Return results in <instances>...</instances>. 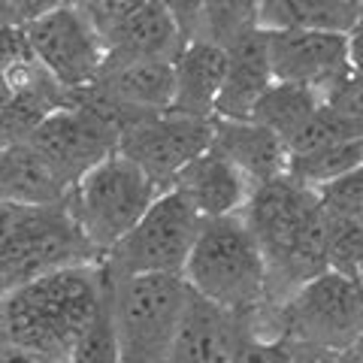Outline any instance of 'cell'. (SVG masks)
<instances>
[{
  "label": "cell",
  "mask_w": 363,
  "mask_h": 363,
  "mask_svg": "<svg viewBox=\"0 0 363 363\" xmlns=\"http://www.w3.org/2000/svg\"><path fill=\"white\" fill-rule=\"evenodd\" d=\"M0 279L4 291L25 288L52 272L100 264V252L88 242L73 206H16L0 209Z\"/></svg>",
  "instance_id": "5b68a950"
},
{
  "label": "cell",
  "mask_w": 363,
  "mask_h": 363,
  "mask_svg": "<svg viewBox=\"0 0 363 363\" xmlns=\"http://www.w3.org/2000/svg\"><path fill=\"white\" fill-rule=\"evenodd\" d=\"M185 281L197 297L236 318H252L269 303V269L242 215L203 221Z\"/></svg>",
  "instance_id": "277c9868"
},
{
  "label": "cell",
  "mask_w": 363,
  "mask_h": 363,
  "mask_svg": "<svg viewBox=\"0 0 363 363\" xmlns=\"http://www.w3.org/2000/svg\"><path fill=\"white\" fill-rule=\"evenodd\" d=\"M76 185L33 143H9L0 149V197L16 206H61Z\"/></svg>",
  "instance_id": "5bb4252c"
},
{
  "label": "cell",
  "mask_w": 363,
  "mask_h": 363,
  "mask_svg": "<svg viewBox=\"0 0 363 363\" xmlns=\"http://www.w3.org/2000/svg\"><path fill=\"white\" fill-rule=\"evenodd\" d=\"M360 351H363V345H360ZM360 351H357V354H360Z\"/></svg>",
  "instance_id": "f35d334b"
},
{
  "label": "cell",
  "mask_w": 363,
  "mask_h": 363,
  "mask_svg": "<svg viewBox=\"0 0 363 363\" xmlns=\"http://www.w3.org/2000/svg\"><path fill=\"white\" fill-rule=\"evenodd\" d=\"M164 6L176 16L182 30L188 33V40H197L200 18H203V6H206V0H164Z\"/></svg>",
  "instance_id": "4dcf8cb0"
},
{
  "label": "cell",
  "mask_w": 363,
  "mask_h": 363,
  "mask_svg": "<svg viewBox=\"0 0 363 363\" xmlns=\"http://www.w3.org/2000/svg\"><path fill=\"white\" fill-rule=\"evenodd\" d=\"M297 363H354V354H324V351L300 348V360Z\"/></svg>",
  "instance_id": "836d02e7"
},
{
  "label": "cell",
  "mask_w": 363,
  "mask_h": 363,
  "mask_svg": "<svg viewBox=\"0 0 363 363\" xmlns=\"http://www.w3.org/2000/svg\"><path fill=\"white\" fill-rule=\"evenodd\" d=\"M324 104L330 109H336L339 116L363 124V73L351 70L342 82L330 88V94L324 97Z\"/></svg>",
  "instance_id": "f1b7e54d"
},
{
  "label": "cell",
  "mask_w": 363,
  "mask_h": 363,
  "mask_svg": "<svg viewBox=\"0 0 363 363\" xmlns=\"http://www.w3.org/2000/svg\"><path fill=\"white\" fill-rule=\"evenodd\" d=\"M272 85H276V73L269 58V30L260 28L227 52V76L215 118L252 121L255 106Z\"/></svg>",
  "instance_id": "9a60e30c"
},
{
  "label": "cell",
  "mask_w": 363,
  "mask_h": 363,
  "mask_svg": "<svg viewBox=\"0 0 363 363\" xmlns=\"http://www.w3.org/2000/svg\"><path fill=\"white\" fill-rule=\"evenodd\" d=\"M67 363H124L121 351H118L116 327H112V318H109V306H106V312L82 333V339L73 345Z\"/></svg>",
  "instance_id": "484cf974"
},
{
  "label": "cell",
  "mask_w": 363,
  "mask_h": 363,
  "mask_svg": "<svg viewBox=\"0 0 363 363\" xmlns=\"http://www.w3.org/2000/svg\"><path fill=\"white\" fill-rule=\"evenodd\" d=\"M109 276V272H106ZM194 291L185 276H109V318L124 363H167Z\"/></svg>",
  "instance_id": "8992f818"
},
{
  "label": "cell",
  "mask_w": 363,
  "mask_h": 363,
  "mask_svg": "<svg viewBox=\"0 0 363 363\" xmlns=\"http://www.w3.org/2000/svg\"><path fill=\"white\" fill-rule=\"evenodd\" d=\"M64 4H67V6H76V9H82V6L88 4V0H64Z\"/></svg>",
  "instance_id": "e575fe53"
},
{
  "label": "cell",
  "mask_w": 363,
  "mask_h": 363,
  "mask_svg": "<svg viewBox=\"0 0 363 363\" xmlns=\"http://www.w3.org/2000/svg\"><path fill=\"white\" fill-rule=\"evenodd\" d=\"M260 30V0H206L197 40L230 52L236 43Z\"/></svg>",
  "instance_id": "cb8c5ba5"
},
{
  "label": "cell",
  "mask_w": 363,
  "mask_h": 363,
  "mask_svg": "<svg viewBox=\"0 0 363 363\" xmlns=\"http://www.w3.org/2000/svg\"><path fill=\"white\" fill-rule=\"evenodd\" d=\"M321 106H324V97L318 94V91L306 88V85L276 82L264 97H260L252 121L264 124V128H269L272 133H279L281 143L288 145L291 136L297 133Z\"/></svg>",
  "instance_id": "7402d4cb"
},
{
  "label": "cell",
  "mask_w": 363,
  "mask_h": 363,
  "mask_svg": "<svg viewBox=\"0 0 363 363\" xmlns=\"http://www.w3.org/2000/svg\"><path fill=\"white\" fill-rule=\"evenodd\" d=\"M94 88L118 106L157 116L173 109L176 64L167 61H104Z\"/></svg>",
  "instance_id": "2e32d148"
},
{
  "label": "cell",
  "mask_w": 363,
  "mask_h": 363,
  "mask_svg": "<svg viewBox=\"0 0 363 363\" xmlns=\"http://www.w3.org/2000/svg\"><path fill=\"white\" fill-rule=\"evenodd\" d=\"M363 16L354 0H260L264 30H327L351 33Z\"/></svg>",
  "instance_id": "44dd1931"
},
{
  "label": "cell",
  "mask_w": 363,
  "mask_h": 363,
  "mask_svg": "<svg viewBox=\"0 0 363 363\" xmlns=\"http://www.w3.org/2000/svg\"><path fill=\"white\" fill-rule=\"evenodd\" d=\"M327 260L333 272L360 279L363 269V221L327 212Z\"/></svg>",
  "instance_id": "d4e9b609"
},
{
  "label": "cell",
  "mask_w": 363,
  "mask_h": 363,
  "mask_svg": "<svg viewBox=\"0 0 363 363\" xmlns=\"http://www.w3.org/2000/svg\"><path fill=\"white\" fill-rule=\"evenodd\" d=\"M354 363H363V351H360V354H354Z\"/></svg>",
  "instance_id": "d590c367"
},
{
  "label": "cell",
  "mask_w": 363,
  "mask_h": 363,
  "mask_svg": "<svg viewBox=\"0 0 363 363\" xmlns=\"http://www.w3.org/2000/svg\"><path fill=\"white\" fill-rule=\"evenodd\" d=\"M354 4H357V6H363V0H354Z\"/></svg>",
  "instance_id": "8d00e7d4"
},
{
  "label": "cell",
  "mask_w": 363,
  "mask_h": 363,
  "mask_svg": "<svg viewBox=\"0 0 363 363\" xmlns=\"http://www.w3.org/2000/svg\"><path fill=\"white\" fill-rule=\"evenodd\" d=\"M240 330L242 318L194 294L167 363H233Z\"/></svg>",
  "instance_id": "ac0fdd59"
},
{
  "label": "cell",
  "mask_w": 363,
  "mask_h": 363,
  "mask_svg": "<svg viewBox=\"0 0 363 363\" xmlns=\"http://www.w3.org/2000/svg\"><path fill=\"white\" fill-rule=\"evenodd\" d=\"M297 360H300V345L288 342V339L257 336L242 324L233 363H297Z\"/></svg>",
  "instance_id": "4316f807"
},
{
  "label": "cell",
  "mask_w": 363,
  "mask_h": 363,
  "mask_svg": "<svg viewBox=\"0 0 363 363\" xmlns=\"http://www.w3.org/2000/svg\"><path fill=\"white\" fill-rule=\"evenodd\" d=\"M61 173L79 185L91 169L100 167L106 157L118 155L121 133L94 109L82 104H70L33 133L30 140Z\"/></svg>",
  "instance_id": "8fae6325"
},
{
  "label": "cell",
  "mask_w": 363,
  "mask_h": 363,
  "mask_svg": "<svg viewBox=\"0 0 363 363\" xmlns=\"http://www.w3.org/2000/svg\"><path fill=\"white\" fill-rule=\"evenodd\" d=\"M212 149H218L224 157H230L255 185H264V182L285 176L291 161L288 145L281 143V136L257 121L215 118Z\"/></svg>",
  "instance_id": "ffe728a7"
},
{
  "label": "cell",
  "mask_w": 363,
  "mask_h": 363,
  "mask_svg": "<svg viewBox=\"0 0 363 363\" xmlns=\"http://www.w3.org/2000/svg\"><path fill=\"white\" fill-rule=\"evenodd\" d=\"M242 218L267 257L269 303L288 300L306 281L330 269L324 200L288 173L257 185Z\"/></svg>",
  "instance_id": "7a4b0ae2"
},
{
  "label": "cell",
  "mask_w": 363,
  "mask_h": 363,
  "mask_svg": "<svg viewBox=\"0 0 363 363\" xmlns=\"http://www.w3.org/2000/svg\"><path fill=\"white\" fill-rule=\"evenodd\" d=\"M242 324L257 336L288 339L306 351L357 354L363 345V281L327 269L288 300L267 303Z\"/></svg>",
  "instance_id": "3957f363"
},
{
  "label": "cell",
  "mask_w": 363,
  "mask_h": 363,
  "mask_svg": "<svg viewBox=\"0 0 363 363\" xmlns=\"http://www.w3.org/2000/svg\"><path fill=\"white\" fill-rule=\"evenodd\" d=\"M161 194V185L143 167L124 155H112L79 182L70 206L88 242L100 257H106L145 218Z\"/></svg>",
  "instance_id": "52a82bcc"
},
{
  "label": "cell",
  "mask_w": 363,
  "mask_h": 363,
  "mask_svg": "<svg viewBox=\"0 0 363 363\" xmlns=\"http://www.w3.org/2000/svg\"><path fill=\"white\" fill-rule=\"evenodd\" d=\"M357 167H363V140H342L309 155H294L288 161V176L321 194Z\"/></svg>",
  "instance_id": "603a6c76"
},
{
  "label": "cell",
  "mask_w": 363,
  "mask_h": 363,
  "mask_svg": "<svg viewBox=\"0 0 363 363\" xmlns=\"http://www.w3.org/2000/svg\"><path fill=\"white\" fill-rule=\"evenodd\" d=\"M348 58H351V70L363 73V16L357 21V28L348 33Z\"/></svg>",
  "instance_id": "1f68e13d"
},
{
  "label": "cell",
  "mask_w": 363,
  "mask_h": 363,
  "mask_svg": "<svg viewBox=\"0 0 363 363\" xmlns=\"http://www.w3.org/2000/svg\"><path fill=\"white\" fill-rule=\"evenodd\" d=\"M188 33L164 0H149L106 43V61H167L176 64L188 49Z\"/></svg>",
  "instance_id": "e0dca14e"
},
{
  "label": "cell",
  "mask_w": 363,
  "mask_h": 363,
  "mask_svg": "<svg viewBox=\"0 0 363 363\" xmlns=\"http://www.w3.org/2000/svg\"><path fill=\"white\" fill-rule=\"evenodd\" d=\"M109 306V276L100 264L70 267L4 291L0 336L4 345L37 351L67 363L73 345Z\"/></svg>",
  "instance_id": "6da1fadb"
},
{
  "label": "cell",
  "mask_w": 363,
  "mask_h": 363,
  "mask_svg": "<svg viewBox=\"0 0 363 363\" xmlns=\"http://www.w3.org/2000/svg\"><path fill=\"white\" fill-rule=\"evenodd\" d=\"M33 55L67 91H82L94 85L104 70L106 43L91 28L82 9L61 6L45 18L25 28Z\"/></svg>",
  "instance_id": "30bf717a"
},
{
  "label": "cell",
  "mask_w": 363,
  "mask_h": 363,
  "mask_svg": "<svg viewBox=\"0 0 363 363\" xmlns=\"http://www.w3.org/2000/svg\"><path fill=\"white\" fill-rule=\"evenodd\" d=\"M212 140L215 118L206 121L176 116V112H157V116H145L133 128H128V133L121 136L118 155L143 167L161 185V191H169L182 169L212 149Z\"/></svg>",
  "instance_id": "9c48e42d"
},
{
  "label": "cell",
  "mask_w": 363,
  "mask_h": 363,
  "mask_svg": "<svg viewBox=\"0 0 363 363\" xmlns=\"http://www.w3.org/2000/svg\"><path fill=\"white\" fill-rule=\"evenodd\" d=\"M227 76V49L206 40H191L188 49L176 61V116L212 121L218 112V97Z\"/></svg>",
  "instance_id": "d6986e66"
},
{
  "label": "cell",
  "mask_w": 363,
  "mask_h": 363,
  "mask_svg": "<svg viewBox=\"0 0 363 363\" xmlns=\"http://www.w3.org/2000/svg\"><path fill=\"white\" fill-rule=\"evenodd\" d=\"M321 200H324L327 212L363 221V167H357L354 173H348L345 179H339L336 185L321 191Z\"/></svg>",
  "instance_id": "83f0119b"
},
{
  "label": "cell",
  "mask_w": 363,
  "mask_h": 363,
  "mask_svg": "<svg viewBox=\"0 0 363 363\" xmlns=\"http://www.w3.org/2000/svg\"><path fill=\"white\" fill-rule=\"evenodd\" d=\"M203 218L179 191H164L145 218L104 257L109 276H185Z\"/></svg>",
  "instance_id": "ba28073f"
},
{
  "label": "cell",
  "mask_w": 363,
  "mask_h": 363,
  "mask_svg": "<svg viewBox=\"0 0 363 363\" xmlns=\"http://www.w3.org/2000/svg\"><path fill=\"white\" fill-rule=\"evenodd\" d=\"M255 188H257L255 182L218 149L203 152L169 185V191H179L200 212L203 221L242 215V209L248 206V200L255 194Z\"/></svg>",
  "instance_id": "4fadbf2b"
},
{
  "label": "cell",
  "mask_w": 363,
  "mask_h": 363,
  "mask_svg": "<svg viewBox=\"0 0 363 363\" xmlns=\"http://www.w3.org/2000/svg\"><path fill=\"white\" fill-rule=\"evenodd\" d=\"M269 58L276 82L306 85L321 97L351 73L348 33L269 30Z\"/></svg>",
  "instance_id": "7c38bea8"
},
{
  "label": "cell",
  "mask_w": 363,
  "mask_h": 363,
  "mask_svg": "<svg viewBox=\"0 0 363 363\" xmlns=\"http://www.w3.org/2000/svg\"><path fill=\"white\" fill-rule=\"evenodd\" d=\"M0 363H61V360L45 357V354H37V351H21V348H9V345H4Z\"/></svg>",
  "instance_id": "d6a6232c"
},
{
  "label": "cell",
  "mask_w": 363,
  "mask_h": 363,
  "mask_svg": "<svg viewBox=\"0 0 363 363\" xmlns=\"http://www.w3.org/2000/svg\"><path fill=\"white\" fill-rule=\"evenodd\" d=\"M61 6H67L64 0H0V13H4L0 16V25L28 28Z\"/></svg>",
  "instance_id": "f546056e"
},
{
  "label": "cell",
  "mask_w": 363,
  "mask_h": 363,
  "mask_svg": "<svg viewBox=\"0 0 363 363\" xmlns=\"http://www.w3.org/2000/svg\"><path fill=\"white\" fill-rule=\"evenodd\" d=\"M360 281H363V269H360Z\"/></svg>",
  "instance_id": "74e56055"
}]
</instances>
